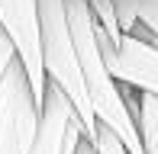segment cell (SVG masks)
Here are the masks:
<instances>
[{
	"label": "cell",
	"instance_id": "obj_1",
	"mask_svg": "<svg viewBox=\"0 0 158 154\" xmlns=\"http://www.w3.org/2000/svg\"><path fill=\"white\" fill-rule=\"evenodd\" d=\"M64 13H68V29H71L77 67L84 77V90H87L94 119L100 125H106L126 144L129 154H145L142 138H139V125L129 113L123 93H119V83L113 80V74L103 64V52H100V42H97V19L90 13L87 0H64Z\"/></svg>",
	"mask_w": 158,
	"mask_h": 154
},
{
	"label": "cell",
	"instance_id": "obj_2",
	"mask_svg": "<svg viewBox=\"0 0 158 154\" xmlns=\"http://www.w3.org/2000/svg\"><path fill=\"white\" fill-rule=\"evenodd\" d=\"M39 3V58H42V74L48 83L61 90L68 96V103L74 106L77 119L84 125V138L94 135L97 119L90 109L87 90H84V77L77 67L74 42H71L68 29V13H64V0H35Z\"/></svg>",
	"mask_w": 158,
	"mask_h": 154
},
{
	"label": "cell",
	"instance_id": "obj_3",
	"mask_svg": "<svg viewBox=\"0 0 158 154\" xmlns=\"http://www.w3.org/2000/svg\"><path fill=\"white\" fill-rule=\"evenodd\" d=\"M97 42H100L103 64L113 74V80L126 83L139 93L158 96V39L142 23H132L129 29H123L116 45L97 26Z\"/></svg>",
	"mask_w": 158,
	"mask_h": 154
},
{
	"label": "cell",
	"instance_id": "obj_4",
	"mask_svg": "<svg viewBox=\"0 0 158 154\" xmlns=\"http://www.w3.org/2000/svg\"><path fill=\"white\" fill-rule=\"evenodd\" d=\"M39 109L26 71L16 58L0 77V154H29L39 129Z\"/></svg>",
	"mask_w": 158,
	"mask_h": 154
},
{
	"label": "cell",
	"instance_id": "obj_5",
	"mask_svg": "<svg viewBox=\"0 0 158 154\" xmlns=\"http://www.w3.org/2000/svg\"><path fill=\"white\" fill-rule=\"evenodd\" d=\"M0 29L6 32L35 100L42 103L45 74H42V58H39V3L35 0H0Z\"/></svg>",
	"mask_w": 158,
	"mask_h": 154
},
{
	"label": "cell",
	"instance_id": "obj_6",
	"mask_svg": "<svg viewBox=\"0 0 158 154\" xmlns=\"http://www.w3.org/2000/svg\"><path fill=\"white\" fill-rule=\"evenodd\" d=\"M81 138H84V125L74 113V106L55 83L45 80L39 129H35V141L29 154H74Z\"/></svg>",
	"mask_w": 158,
	"mask_h": 154
},
{
	"label": "cell",
	"instance_id": "obj_7",
	"mask_svg": "<svg viewBox=\"0 0 158 154\" xmlns=\"http://www.w3.org/2000/svg\"><path fill=\"white\" fill-rule=\"evenodd\" d=\"M119 83V80H116ZM129 113H132L135 125H139V138H142V151L145 154H158V96L152 93H139V90L119 83Z\"/></svg>",
	"mask_w": 158,
	"mask_h": 154
},
{
	"label": "cell",
	"instance_id": "obj_8",
	"mask_svg": "<svg viewBox=\"0 0 158 154\" xmlns=\"http://www.w3.org/2000/svg\"><path fill=\"white\" fill-rule=\"evenodd\" d=\"M113 10L123 29H129L132 23H142L158 39V0H113Z\"/></svg>",
	"mask_w": 158,
	"mask_h": 154
},
{
	"label": "cell",
	"instance_id": "obj_9",
	"mask_svg": "<svg viewBox=\"0 0 158 154\" xmlns=\"http://www.w3.org/2000/svg\"><path fill=\"white\" fill-rule=\"evenodd\" d=\"M87 6H90V13H94L100 32L116 45L119 36H123V26H119V16H116V10H113V0H87Z\"/></svg>",
	"mask_w": 158,
	"mask_h": 154
},
{
	"label": "cell",
	"instance_id": "obj_10",
	"mask_svg": "<svg viewBox=\"0 0 158 154\" xmlns=\"http://www.w3.org/2000/svg\"><path fill=\"white\" fill-rule=\"evenodd\" d=\"M87 141H90V148H94L97 154H129V151H126V144L119 141V138L113 135V132L106 129V125H100V122H97L94 135H90Z\"/></svg>",
	"mask_w": 158,
	"mask_h": 154
},
{
	"label": "cell",
	"instance_id": "obj_11",
	"mask_svg": "<svg viewBox=\"0 0 158 154\" xmlns=\"http://www.w3.org/2000/svg\"><path fill=\"white\" fill-rule=\"evenodd\" d=\"M16 58V52H13V45H10V39H6V32L0 29V77H3V71H6V64Z\"/></svg>",
	"mask_w": 158,
	"mask_h": 154
},
{
	"label": "cell",
	"instance_id": "obj_12",
	"mask_svg": "<svg viewBox=\"0 0 158 154\" xmlns=\"http://www.w3.org/2000/svg\"><path fill=\"white\" fill-rule=\"evenodd\" d=\"M74 154H97L94 148H90V141H87V138H81V144H77V151Z\"/></svg>",
	"mask_w": 158,
	"mask_h": 154
}]
</instances>
